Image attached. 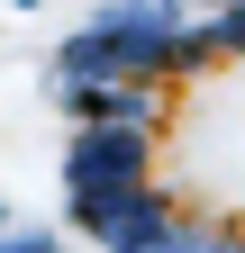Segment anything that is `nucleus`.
<instances>
[{"label": "nucleus", "instance_id": "obj_1", "mask_svg": "<svg viewBox=\"0 0 245 253\" xmlns=\"http://www.w3.org/2000/svg\"><path fill=\"white\" fill-rule=\"evenodd\" d=\"M200 253H245V235H227V244H200Z\"/></svg>", "mask_w": 245, "mask_h": 253}]
</instances>
